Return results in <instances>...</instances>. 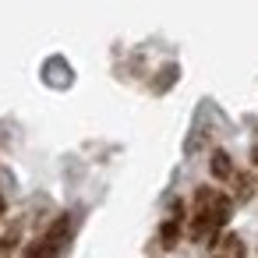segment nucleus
<instances>
[{"instance_id": "1", "label": "nucleus", "mask_w": 258, "mask_h": 258, "mask_svg": "<svg viewBox=\"0 0 258 258\" xmlns=\"http://www.w3.org/2000/svg\"><path fill=\"white\" fill-rule=\"evenodd\" d=\"M64 237H68V233H60V237H57V230H50V233H46V237H43V240L36 244V251H32V258H53V254L60 251V244H64Z\"/></svg>"}]
</instances>
